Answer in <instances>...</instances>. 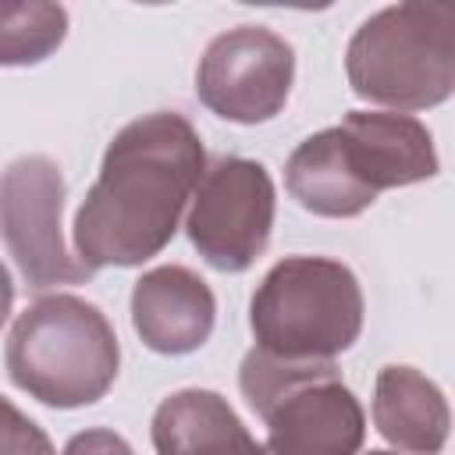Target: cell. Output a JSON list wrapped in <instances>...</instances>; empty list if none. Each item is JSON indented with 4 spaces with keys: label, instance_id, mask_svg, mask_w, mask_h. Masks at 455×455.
I'll use <instances>...</instances> for the list:
<instances>
[{
    "label": "cell",
    "instance_id": "5",
    "mask_svg": "<svg viewBox=\"0 0 455 455\" xmlns=\"http://www.w3.org/2000/svg\"><path fill=\"white\" fill-rule=\"evenodd\" d=\"M238 387L267 423L263 455H359L366 412L334 359L291 363L245 352Z\"/></svg>",
    "mask_w": 455,
    "mask_h": 455
},
{
    "label": "cell",
    "instance_id": "2",
    "mask_svg": "<svg viewBox=\"0 0 455 455\" xmlns=\"http://www.w3.org/2000/svg\"><path fill=\"white\" fill-rule=\"evenodd\" d=\"M437 174V149L423 121L395 110H348L341 124L302 139L288 164L291 199L316 217H359L384 188Z\"/></svg>",
    "mask_w": 455,
    "mask_h": 455
},
{
    "label": "cell",
    "instance_id": "8",
    "mask_svg": "<svg viewBox=\"0 0 455 455\" xmlns=\"http://www.w3.org/2000/svg\"><path fill=\"white\" fill-rule=\"evenodd\" d=\"M60 210L64 174L50 156L28 153L7 164L0 174V235L21 277L36 291L92 277V270L64 245Z\"/></svg>",
    "mask_w": 455,
    "mask_h": 455
},
{
    "label": "cell",
    "instance_id": "16",
    "mask_svg": "<svg viewBox=\"0 0 455 455\" xmlns=\"http://www.w3.org/2000/svg\"><path fill=\"white\" fill-rule=\"evenodd\" d=\"M11 306H14V281H11L7 267L0 263V327H4V320L11 316Z\"/></svg>",
    "mask_w": 455,
    "mask_h": 455
},
{
    "label": "cell",
    "instance_id": "6",
    "mask_svg": "<svg viewBox=\"0 0 455 455\" xmlns=\"http://www.w3.org/2000/svg\"><path fill=\"white\" fill-rule=\"evenodd\" d=\"M249 327L274 359H334L363 331V288L341 259L284 256L252 291Z\"/></svg>",
    "mask_w": 455,
    "mask_h": 455
},
{
    "label": "cell",
    "instance_id": "12",
    "mask_svg": "<svg viewBox=\"0 0 455 455\" xmlns=\"http://www.w3.org/2000/svg\"><path fill=\"white\" fill-rule=\"evenodd\" d=\"M156 455H263L224 395L185 387L167 395L153 412Z\"/></svg>",
    "mask_w": 455,
    "mask_h": 455
},
{
    "label": "cell",
    "instance_id": "14",
    "mask_svg": "<svg viewBox=\"0 0 455 455\" xmlns=\"http://www.w3.org/2000/svg\"><path fill=\"white\" fill-rule=\"evenodd\" d=\"M64 455H135V451L121 434H114L107 427H92V430L75 434L64 444Z\"/></svg>",
    "mask_w": 455,
    "mask_h": 455
},
{
    "label": "cell",
    "instance_id": "7",
    "mask_svg": "<svg viewBox=\"0 0 455 455\" xmlns=\"http://www.w3.org/2000/svg\"><path fill=\"white\" fill-rule=\"evenodd\" d=\"M274 206V181L259 160L217 156L188 199V242L213 270L242 274L270 242Z\"/></svg>",
    "mask_w": 455,
    "mask_h": 455
},
{
    "label": "cell",
    "instance_id": "17",
    "mask_svg": "<svg viewBox=\"0 0 455 455\" xmlns=\"http://www.w3.org/2000/svg\"><path fill=\"white\" fill-rule=\"evenodd\" d=\"M4 455H57V451H53L50 437L43 434V437H36V441H28V444H21V448H11V451H4Z\"/></svg>",
    "mask_w": 455,
    "mask_h": 455
},
{
    "label": "cell",
    "instance_id": "1",
    "mask_svg": "<svg viewBox=\"0 0 455 455\" xmlns=\"http://www.w3.org/2000/svg\"><path fill=\"white\" fill-rule=\"evenodd\" d=\"M203 164L206 153L188 117L156 110L128 121L110 139L100 178L75 213V256L92 274L153 259L174 238Z\"/></svg>",
    "mask_w": 455,
    "mask_h": 455
},
{
    "label": "cell",
    "instance_id": "10",
    "mask_svg": "<svg viewBox=\"0 0 455 455\" xmlns=\"http://www.w3.org/2000/svg\"><path fill=\"white\" fill-rule=\"evenodd\" d=\"M217 320L210 284L178 263L146 270L132 288V327L160 355H188L206 345Z\"/></svg>",
    "mask_w": 455,
    "mask_h": 455
},
{
    "label": "cell",
    "instance_id": "13",
    "mask_svg": "<svg viewBox=\"0 0 455 455\" xmlns=\"http://www.w3.org/2000/svg\"><path fill=\"white\" fill-rule=\"evenodd\" d=\"M68 36V11L50 0H0V68L46 60Z\"/></svg>",
    "mask_w": 455,
    "mask_h": 455
},
{
    "label": "cell",
    "instance_id": "4",
    "mask_svg": "<svg viewBox=\"0 0 455 455\" xmlns=\"http://www.w3.org/2000/svg\"><path fill=\"white\" fill-rule=\"evenodd\" d=\"M345 75L359 100L427 110L455 92V11L448 4H391L348 39Z\"/></svg>",
    "mask_w": 455,
    "mask_h": 455
},
{
    "label": "cell",
    "instance_id": "9",
    "mask_svg": "<svg viewBox=\"0 0 455 455\" xmlns=\"http://www.w3.org/2000/svg\"><path fill=\"white\" fill-rule=\"evenodd\" d=\"M295 50L263 25H238L210 39L196 68V96L235 124H263L288 103Z\"/></svg>",
    "mask_w": 455,
    "mask_h": 455
},
{
    "label": "cell",
    "instance_id": "3",
    "mask_svg": "<svg viewBox=\"0 0 455 455\" xmlns=\"http://www.w3.org/2000/svg\"><path fill=\"white\" fill-rule=\"evenodd\" d=\"M4 359L14 387L50 409H78L110 391L121 345L100 306L78 295H43L18 313Z\"/></svg>",
    "mask_w": 455,
    "mask_h": 455
},
{
    "label": "cell",
    "instance_id": "18",
    "mask_svg": "<svg viewBox=\"0 0 455 455\" xmlns=\"http://www.w3.org/2000/svg\"><path fill=\"white\" fill-rule=\"evenodd\" d=\"M366 455H398V451H384V448H380V451H366Z\"/></svg>",
    "mask_w": 455,
    "mask_h": 455
},
{
    "label": "cell",
    "instance_id": "15",
    "mask_svg": "<svg viewBox=\"0 0 455 455\" xmlns=\"http://www.w3.org/2000/svg\"><path fill=\"white\" fill-rule=\"evenodd\" d=\"M46 430L39 427V423H32L21 409H14L4 395H0V455L4 451H11V448H21V444H28V441H36V437H43Z\"/></svg>",
    "mask_w": 455,
    "mask_h": 455
},
{
    "label": "cell",
    "instance_id": "11",
    "mask_svg": "<svg viewBox=\"0 0 455 455\" xmlns=\"http://www.w3.org/2000/svg\"><path fill=\"white\" fill-rule=\"evenodd\" d=\"M373 427L405 455H437L448 444L451 409L416 366H384L373 384Z\"/></svg>",
    "mask_w": 455,
    "mask_h": 455
}]
</instances>
